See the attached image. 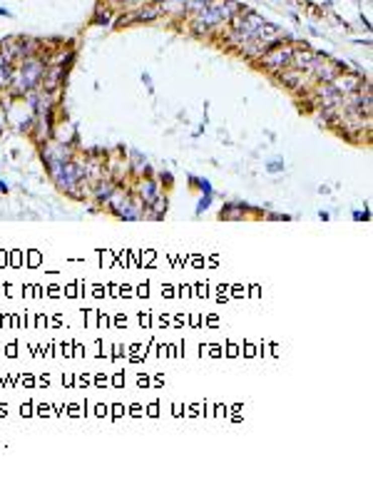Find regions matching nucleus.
I'll use <instances>...</instances> for the list:
<instances>
[{
  "mask_svg": "<svg viewBox=\"0 0 373 480\" xmlns=\"http://www.w3.org/2000/svg\"><path fill=\"white\" fill-rule=\"evenodd\" d=\"M279 78H281V82H284L286 87H291V90H296V92L306 87V80H304V73H301V70H296V67H291V70H289V67H286V70H281V73H279Z\"/></svg>",
  "mask_w": 373,
  "mask_h": 480,
  "instance_id": "39448f33",
  "label": "nucleus"
},
{
  "mask_svg": "<svg viewBox=\"0 0 373 480\" xmlns=\"http://www.w3.org/2000/svg\"><path fill=\"white\" fill-rule=\"evenodd\" d=\"M160 179H162L165 184H172V174H169V172H162V177H160Z\"/></svg>",
  "mask_w": 373,
  "mask_h": 480,
  "instance_id": "4468645a",
  "label": "nucleus"
},
{
  "mask_svg": "<svg viewBox=\"0 0 373 480\" xmlns=\"http://www.w3.org/2000/svg\"><path fill=\"white\" fill-rule=\"evenodd\" d=\"M65 78V67L62 65H55V67H45V75H42V90L50 95V92H55L57 90V85H60V80Z\"/></svg>",
  "mask_w": 373,
  "mask_h": 480,
  "instance_id": "20e7f679",
  "label": "nucleus"
},
{
  "mask_svg": "<svg viewBox=\"0 0 373 480\" xmlns=\"http://www.w3.org/2000/svg\"><path fill=\"white\" fill-rule=\"evenodd\" d=\"M10 80H13V67L5 62V65L0 67V90H3V87H10Z\"/></svg>",
  "mask_w": 373,
  "mask_h": 480,
  "instance_id": "1a4fd4ad",
  "label": "nucleus"
},
{
  "mask_svg": "<svg viewBox=\"0 0 373 480\" xmlns=\"http://www.w3.org/2000/svg\"><path fill=\"white\" fill-rule=\"evenodd\" d=\"M314 50L309 47V45H304V50H296L293 47V52H291V67H296V70H301V73H309L311 70V65H314Z\"/></svg>",
  "mask_w": 373,
  "mask_h": 480,
  "instance_id": "7ed1b4c3",
  "label": "nucleus"
},
{
  "mask_svg": "<svg viewBox=\"0 0 373 480\" xmlns=\"http://www.w3.org/2000/svg\"><path fill=\"white\" fill-rule=\"evenodd\" d=\"M0 192H8V184H5V182H0Z\"/></svg>",
  "mask_w": 373,
  "mask_h": 480,
  "instance_id": "2eb2a0df",
  "label": "nucleus"
},
{
  "mask_svg": "<svg viewBox=\"0 0 373 480\" xmlns=\"http://www.w3.org/2000/svg\"><path fill=\"white\" fill-rule=\"evenodd\" d=\"M5 62H8V60H5V55H3V52H0V67H3V65H5Z\"/></svg>",
  "mask_w": 373,
  "mask_h": 480,
  "instance_id": "dca6fc26",
  "label": "nucleus"
},
{
  "mask_svg": "<svg viewBox=\"0 0 373 480\" xmlns=\"http://www.w3.org/2000/svg\"><path fill=\"white\" fill-rule=\"evenodd\" d=\"M209 204H211V194H204V197L199 199V207H197V212H204Z\"/></svg>",
  "mask_w": 373,
  "mask_h": 480,
  "instance_id": "f8f14e48",
  "label": "nucleus"
},
{
  "mask_svg": "<svg viewBox=\"0 0 373 480\" xmlns=\"http://www.w3.org/2000/svg\"><path fill=\"white\" fill-rule=\"evenodd\" d=\"M244 212H247L244 201H232L221 209V219H244Z\"/></svg>",
  "mask_w": 373,
  "mask_h": 480,
  "instance_id": "423d86ee",
  "label": "nucleus"
},
{
  "mask_svg": "<svg viewBox=\"0 0 373 480\" xmlns=\"http://www.w3.org/2000/svg\"><path fill=\"white\" fill-rule=\"evenodd\" d=\"M139 197H142L144 204H150V201L157 197V182H155V179H144V182L139 184Z\"/></svg>",
  "mask_w": 373,
  "mask_h": 480,
  "instance_id": "0eeeda50",
  "label": "nucleus"
},
{
  "mask_svg": "<svg viewBox=\"0 0 373 480\" xmlns=\"http://www.w3.org/2000/svg\"><path fill=\"white\" fill-rule=\"evenodd\" d=\"M209 0H184V10H189V13H199V10H204L207 8Z\"/></svg>",
  "mask_w": 373,
  "mask_h": 480,
  "instance_id": "9d476101",
  "label": "nucleus"
},
{
  "mask_svg": "<svg viewBox=\"0 0 373 480\" xmlns=\"http://www.w3.org/2000/svg\"><path fill=\"white\" fill-rule=\"evenodd\" d=\"M291 52H293V47H291L289 42H279V45H274V47H269L264 55H259L256 60H261L259 62V67H264V70H269V73H281V70H286V67H291Z\"/></svg>",
  "mask_w": 373,
  "mask_h": 480,
  "instance_id": "f257e3e1",
  "label": "nucleus"
},
{
  "mask_svg": "<svg viewBox=\"0 0 373 480\" xmlns=\"http://www.w3.org/2000/svg\"><path fill=\"white\" fill-rule=\"evenodd\" d=\"M363 78L361 75H356V73H351V75H346V73H338L336 78L331 80V85L336 87V92L338 95H346V92H356V90H361L363 87Z\"/></svg>",
  "mask_w": 373,
  "mask_h": 480,
  "instance_id": "f03ea898",
  "label": "nucleus"
},
{
  "mask_svg": "<svg viewBox=\"0 0 373 480\" xmlns=\"http://www.w3.org/2000/svg\"><path fill=\"white\" fill-rule=\"evenodd\" d=\"M266 169H269V172H281V169H284V162H269Z\"/></svg>",
  "mask_w": 373,
  "mask_h": 480,
  "instance_id": "ddd939ff",
  "label": "nucleus"
},
{
  "mask_svg": "<svg viewBox=\"0 0 373 480\" xmlns=\"http://www.w3.org/2000/svg\"><path fill=\"white\" fill-rule=\"evenodd\" d=\"M95 23H97V25H107V23H110V10H105V15H102V10H100L97 18H95Z\"/></svg>",
  "mask_w": 373,
  "mask_h": 480,
  "instance_id": "9b49d317",
  "label": "nucleus"
},
{
  "mask_svg": "<svg viewBox=\"0 0 373 480\" xmlns=\"http://www.w3.org/2000/svg\"><path fill=\"white\" fill-rule=\"evenodd\" d=\"M132 167H134V172H142V174H144V172L150 169L147 160H144V157H142L139 152H132Z\"/></svg>",
  "mask_w": 373,
  "mask_h": 480,
  "instance_id": "6e6552de",
  "label": "nucleus"
}]
</instances>
